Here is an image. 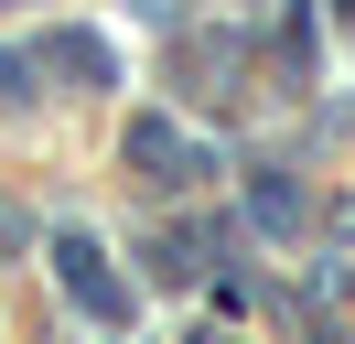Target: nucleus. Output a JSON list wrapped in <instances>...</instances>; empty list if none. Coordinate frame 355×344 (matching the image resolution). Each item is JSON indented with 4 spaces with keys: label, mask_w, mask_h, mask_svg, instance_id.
Masks as SVG:
<instances>
[{
    "label": "nucleus",
    "mask_w": 355,
    "mask_h": 344,
    "mask_svg": "<svg viewBox=\"0 0 355 344\" xmlns=\"http://www.w3.org/2000/svg\"><path fill=\"white\" fill-rule=\"evenodd\" d=\"M22 76H33V64H22V54H0V97H33V86H22Z\"/></svg>",
    "instance_id": "5"
},
{
    "label": "nucleus",
    "mask_w": 355,
    "mask_h": 344,
    "mask_svg": "<svg viewBox=\"0 0 355 344\" xmlns=\"http://www.w3.org/2000/svg\"><path fill=\"white\" fill-rule=\"evenodd\" d=\"M248 205H259V226H302V194H291L280 172H259V183H248Z\"/></svg>",
    "instance_id": "3"
},
{
    "label": "nucleus",
    "mask_w": 355,
    "mask_h": 344,
    "mask_svg": "<svg viewBox=\"0 0 355 344\" xmlns=\"http://www.w3.org/2000/svg\"><path fill=\"white\" fill-rule=\"evenodd\" d=\"M54 269H65V291H76V312H87V322H130V291L108 280L97 237H65V248H54Z\"/></svg>",
    "instance_id": "1"
},
{
    "label": "nucleus",
    "mask_w": 355,
    "mask_h": 344,
    "mask_svg": "<svg viewBox=\"0 0 355 344\" xmlns=\"http://www.w3.org/2000/svg\"><path fill=\"white\" fill-rule=\"evenodd\" d=\"M130 162L151 172V183H194V172H183V140H173L162 119H140V129H130Z\"/></svg>",
    "instance_id": "2"
},
{
    "label": "nucleus",
    "mask_w": 355,
    "mask_h": 344,
    "mask_svg": "<svg viewBox=\"0 0 355 344\" xmlns=\"http://www.w3.org/2000/svg\"><path fill=\"white\" fill-rule=\"evenodd\" d=\"M54 64H65V76H108V54H97L87 33H65V43H54Z\"/></svg>",
    "instance_id": "4"
},
{
    "label": "nucleus",
    "mask_w": 355,
    "mask_h": 344,
    "mask_svg": "<svg viewBox=\"0 0 355 344\" xmlns=\"http://www.w3.org/2000/svg\"><path fill=\"white\" fill-rule=\"evenodd\" d=\"M205 344H226V334H205Z\"/></svg>",
    "instance_id": "6"
}]
</instances>
